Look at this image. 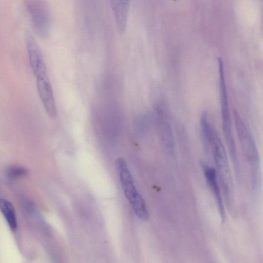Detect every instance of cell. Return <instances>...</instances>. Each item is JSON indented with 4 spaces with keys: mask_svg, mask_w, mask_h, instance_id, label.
I'll return each instance as SVG.
<instances>
[{
    "mask_svg": "<svg viewBox=\"0 0 263 263\" xmlns=\"http://www.w3.org/2000/svg\"><path fill=\"white\" fill-rule=\"evenodd\" d=\"M210 152L213 156L227 206L230 212L234 214L236 209L232 176L224 146L214 128L212 131Z\"/></svg>",
    "mask_w": 263,
    "mask_h": 263,
    "instance_id": "obj_1",
    "label": "cell"
},
{
    "mask_svg": "<svg viewBox=\"0 0 263 263\" xmlns=\"http://www.w3.org/2000/svg\"><path fill=\"white\" fill-rule=\"evenodd\" d=\"M219 83L221 114L223 134L227 146L231 155L237 178L240 176V170L238 159L236 144L232 132V121L229 104L228 95L225 81L223 62L221 58H219Z\"/></svg>",
    "mask_w": 263,
    "mask_h": 263,
    "instance_id": "obj_2",
    "label": "cell"
},
{
    "mask_svg": "<svg viewBox=\"0 0 263 263\" xmlns=\"http://www.w3.org/2000/svg\"><path fill=\"white\" fill-rule=\"evenodd\" d=\"M235 126L243 155L251 172L253 186L257 184L259 168V154L255 141L243 120L236 109L233 110Z\"/></svg>",
    "mask_w": 263,
    "mask_h": 263,
    "instance_id": "obj_3",
    "label": "cell"
},
{
    "mask_svg": "<svg viewBox=\"0 0 263 263\" xmlns=\"http://www.w3.org/2000/svg\"><path fill=\"white\" fill-rule=\"evenodd\" d=\"M26 5L36 34L41 39L49 36L51 28V14L45 0H26Z\"/></svg>",
    "mask_w": 263,
    "mask_h": 263,
    "instance_id": "obj_4",
    "label": "cell"
},
{
    "mask_svg": "<svg viewBox=\"0 0 263 263\" xmlns=\"http://www.w3.org/2000/svg\"><path fill=\"white\" fill-rule=\"evenodd\" d=\"M25 43L31 68L36 78L47 74L46 64L35 39L30 32H26Z\"/></svg>",
    "mask_w": 263,
    "mask_h": 263,
    "instance_id": "obj_5",
    "label": "cell"
},
{
    "mask_svg": "<svg viewBox=\"0 0 263 263\" xmlns=\"http://www.w3.org/2000/svg\"><path fill=\"white\" fill-rule=\"evenodd\" d=\"M159 130L161 138L166 151L172 155L175 152V141L171 124L161 104L156 106Z\"/></svg>",
    "mask_w": 263,
    "mask_h": 263,
    "instance_id": "obj_6",
    "label": "cell"
},
{
    "mask_svg": "<svg viewBox=\"0 0 263 263\" xmlns=\"http://www.w3.org/2000/svg\"><path fill=\"white\" fill-rule=\"evenodd\" d=\"M38 93L44 107L49 117L54 118L57 109L50 82L47 75L36 77Z\"/></svg>",
    "mask_w": 263,
    "mask_h": 263,
    "instance_id": "obj_7",
    "label": "cell"
},
{
    "mask_svg": "<svg viewBox=\"0 0 263 263\" xmlns=\"http://www.w3.org/2000/svg\"><path fill=\"white\" fill-rule=\"evenodd\" d=\"M202 166L207 183L216 201L221 220L222 222H224L226 217L225 207L216 170L205 164H202Z\"/></svg>",
    "mask_w": 263,
    "mask_h": 263,
    "instance_id": "obj_8",
    "label": "cell"
},
{
    "mask_svg": "<svg viewBox=\"0 0 263 263\" xmlns=\"http://www.w3.org/2000/svg\"><path fill=\"white\" fill-rule=\"evenodd\" d=\"M115 164L123 192L129 201L139 192L135 185L132 176L125 159L123 158L119 157L116 159Z\"/></svg>",
    "mask_w": 263,
    "mask_h": 263,
    "instance_id": "obj_9",
    "label": "cell"
},
{
    "mask_svg": "<svg viewBox=\"0 0 263 263\" xmlns=\"http://www.w3.org/2000/svg\"><path fill=\"white\" fill-rule=\"evenodd\" d=\"M131 0H111L116 27L118 32L122 34L127 26Z\"/></svg>",
    "mask_w": 263,
    "mask_h": 263,
    "instance_id": "obj_10",
    "label": "cell"
},
{
    "mask_svg": "<svg viewBox=\"0 0 263 263\" xmlns=\"http://www.w3.org/2000/svg\"><path fill=\"white\" fill-rule=\"evenodd\" d=\"M201 138L202 145L206 153L210 152V142L212 126L209 122L206 112H202L200 118Z\"/></svg>",
    "mask_w": 263,
    "mask_h": 263,
    "instance_id": "obj_11",
    "label": "cell"
},
{
    "mask_svg": "<svg viewBox=\"0 0 263 263\" xmlns=\"http://www.w3.org/2000/svg\"><path fill=\"white\" fill-rule=\"evenodd\" d=\"M0 211L10 228L13 230H15L17 228V220L15 210L11 203L6 199H0Z\"/></svg>",
    "mask_w": 263,
    "mask_h": 263,
    "instance_id": "obj_12",
    "label": "cell"
},
{
    "mask_svg": "<svg viewBox=\"0 0 263 263\" xmlns=\"http://www.w3.org/2000/svg\"><path fill=\"white\" fill-rule=\"evenodd\" d=\"M129 202L137 217L142 221H147L149 218L148 210L146 203L139 193Z\"/></svg>",
    "mask_w": 263,
    "mask_h": 263,
    "instance_id": "obj_13",
    "label": "cell"
},
{
    "mask_svg": "<svg viewBox=\"0 0 263 263\" xmlns=\"http://www.w3.org/2000/svg\"><path fill=\"white\" fill-rule=\"evenodd\" d=\"M7 173L9 178H13L24 175L26 170L21 167L13 166L8 169Z\"/></svg>",
    "mask_w": 263,
    "mask_h": 263,
    "instance_id": "obj_14",
    "label": "cell"
}]
</instances>
